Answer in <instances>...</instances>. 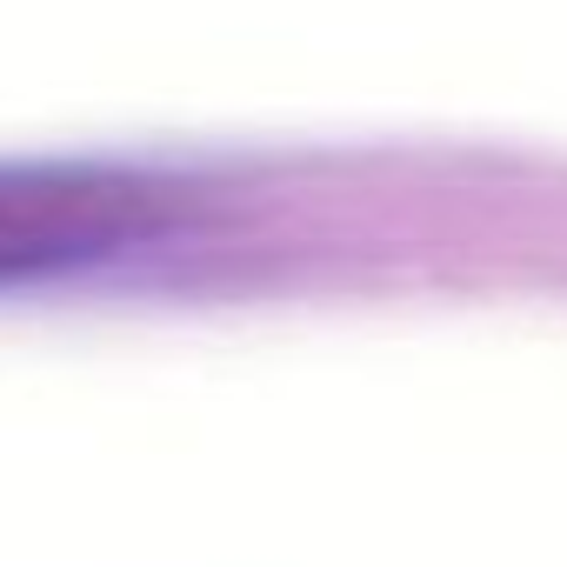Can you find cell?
<instances>
[{
	"label": "cell",
	"mask_w": 567,
	"mask_h": 567,
	"mask_svg": "<svg viewBox=\"0 0 567 567\" xmlns=\"http://www.w3.org/2000/svg\"><path fill=\"white\" fill-rule=\"evenodd\" d=\"M174 220V187L107 161H0V288L141 247Z\"/></svg>",
	"instance_id": "obj_1"
}]
</instances>
